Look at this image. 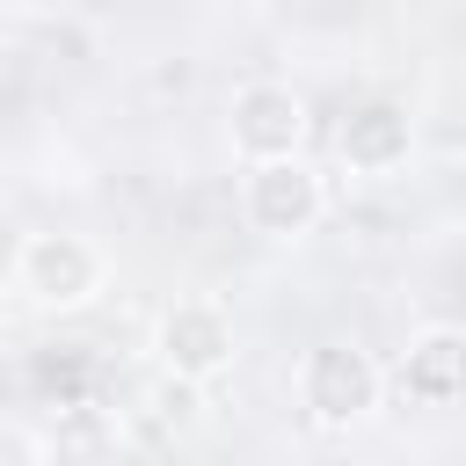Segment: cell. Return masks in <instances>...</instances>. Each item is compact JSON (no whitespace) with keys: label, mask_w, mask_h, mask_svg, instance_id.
<instances>
[{"label":"cell","mask_w":466,"mask_h":466,"mask_svg":"<svg viewBox=\"0 0 466 466\" xmlns=\"http://www.w3.org/2000/svg\"><path fill=\"white\" fill-rule=\"evenodd\" d=\"M291 393H299V408H306L313 430L350 437V430H364V422L379 415V400H386V371H379L371 350H357V342H313V350L299 357Z\"/></svg>","instance_id":"6da1fadb"},{"label":"cell","mask_w":466,"mask_h":466,"mask_svg":"<svg viewBox=\"0 0 466 466\" xmlns=\"http://www.w3.org/2000/svg\"><path fill=\"white\" fill-rule=\"evenodd\" d=\"M36 313H80L102 299L109 284V255L73 233V226H44V233H22V255H15V277H7Z\"/></svg>","instance_id":"7a4b0ae2"},{"label":"cell","mask_w":466,"mask_h":466,"mask_svg":"<svg viewBox=\"0 0 466 466\" xmlns=\"http://www.w3.org/2000/svg\"><path fill=\"white\" fill-rule=\"evenodd\" d=\"M153 364L175 386H218L240 364L233 313L218 299H175V306H160V320H153Z\"/></svg>","instance_id":"3957f363"},{"label":"cell","mask_w":466,"mask_h":466,"mask_svg":"<svg viewBox=\"0 0 466 466\" xmlns=\"http://www.w3.org/2000/svg\"><path fill=\"white\" fill-rule=\"evenodd\" d=\"M240 218H248V233H262V240H306V233L328 218V182H320V167H313L306 153H291V160H255V167L240 175Z\"/></svg>","instance_id":"277c9868"},{"label":"cell","mask_w":466,"mask_h":466,"mask_svg":"<svg viewBox=\"0 0 466 466\" xmlns=\"http://www.w3.org/2000/svg\"><path fill=\"white\" fill-rule=\"evenodd\" d=\"M306 138H313V109H306V95L291 80H248V87H233V102H226V146L240 153V167L291 160V153H306Z\"/></svg>","instance_id":"5b68a950"},{"label":"cell","mask_w":466,"mask_h":466,"mask_svg":"<svg viewBox=\"0 0 466 466\" xmlns=\"http://www.w3.org/2000/svg\"><path fill=\"white\" fill-rule=\"evenodd\" d=\"M335 160H342V175H357V182H393L408 160H415V116L400 109V102H357L342 124H335Z\"/></svg>","instance_id":"8992f818"},{"label":"cell","mask_w":466,"mask_h":466,"mask_svg":"<svg viewBox=\"0 0 466 466\" xmlns=\"http://www.w3.org/2000/svg\"><path fill=\"white\" fill-rule=\"evenodd\" d=\"M131 437L102 400H58L36 430V466H124Z\"/></svg>","instance_id":"52a82bcc"},{"label":"cell","mask_w":466,"mask_h":466,"mask_svg":"<svg viewBox=\"0 0 466 466\" xmlns=\"http://www.w3.org/2000/svg\"><path fill=\"white\" fill-rule=\"evenodd\" d=\"M393 379H400L408 408H451V400L466 393V335H459L451 320L422 328V335L408 342V357H400Z\"/></svg>","instance_id":"ba28073f"},{"label":"cell","mask_w":466,"mask_h":466,"mask_svg":"<svg viewBox=\"0 0 466 466\" xmlns=\"http://www.w3.org/2000/svg\"><path fill=\"white\" fill-rule=\"evenodd\" d=\"M15 255H22V218H15L7 204H0V284L15 277Z\"/></svg>","instance_id":"9c48e42d"},{"label":"cell","mask_w":466,"mask_h":466,"mask_svg":"<svg viewBox=\"0 0 466 466\" xmlns=\"http://www.w3.org/2000/svg\"><path fill=\"white\" fill-rule=\"evenodd\" d=\"M444 7H451V0H444Z\"/></svg>","instance_id":"30bf717a"}]
</instances>
